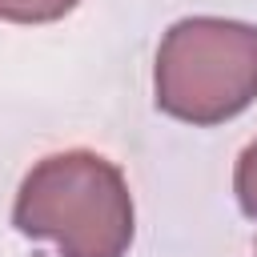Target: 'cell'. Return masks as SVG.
I'll return each instance as SVG.
<instances>
[{"label":"cell","instance_id":"7a4b0ae2","mask_svg":"<svg viewBox=\"0 0 257 257\" xmlns=\"http://www.w3.org/2000/svg\"><path fill=\"white\" fill-rule=\"evenodd\" d=\"M157 104L185 124H221L257 100V24L189 16L157 48Z\"/></svg>","mask_w":257,"mask_h":257},{"label":"cell","instance_id":"3957f363","mask_svg":"<svg viewBox=\"0 0 257 257\" xmlns=\"http://www.w3.org/2000/svg\"><path fill=\"white\" fill-rule=\"evenodd\" d=\"M80 0H0V20L12 24H48L76 8Z\"/></svg>","mask_w":257,"mask_h":257},{"label":"cell","instance_id":"277c9868","mask_svg":"<svg viewBox=\"0 0 257 257\" xmlns=\"http://www.w3.org/2000/svg\"><path fill=\"white\" fill-rule=\"evenodd\" d=\"M233 193L237 205L249 221H257V141L237 157V173H233Z\"/></svg>","mask_w":257,"mask_h":257},{"label":"cell","instance_id":"6da1fadb","mask_svg":"<svg viewBox=\"0 0 257 257\" xmlns=\"http://www.w3.org/2000/svg\"><path fill=\"white\" fill-rule=\"evenodd\" d=\"M12 225L52 241L60 257H124L133 245V197L120 169L88 149L52 153L20 181Z\"/></svg>","mask_w":257,"mask_h":257}]
</instances>
